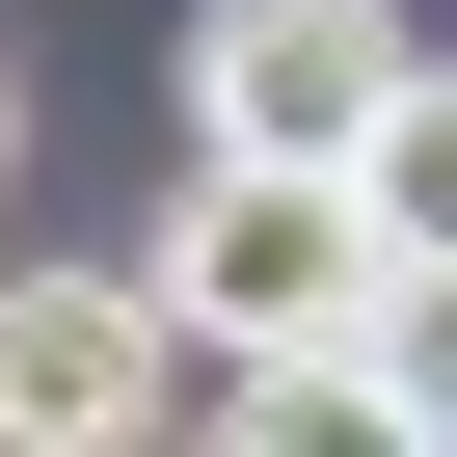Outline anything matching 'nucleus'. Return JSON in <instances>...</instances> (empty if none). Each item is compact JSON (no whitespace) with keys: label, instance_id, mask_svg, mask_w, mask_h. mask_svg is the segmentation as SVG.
Returning a JSON list of instances; mask_svg holds the SVG:
<instances>
[{"label":"nucleus","instance_id":"2","mask_svg":"<svg viewBox=\"0 0 457 457\" xmlns=\"http://www.w3.org/2000/svg\"><path fill=\"white\" fill-rule=\"evenodd\" d=\"M403 81H430L403 0H215L188 28V162H377Z\"/></svg>","mask_w":457,"mask_h":457},{"label":"nucleus","instance_id":"5","mask_svg":"<svg viewBox=\"0 0 457 457\" xmlns=\"http://www.w3.org/2000/svg\"><path fill=\"white\" fill-rule=\"evenodd\" d=\"M377 215H403V270H430V243H457V54H430V81H403V108H377Z\"/></svg>","mask_w":457,"mask_h":457},{"label":"nucleus","instance_id":"3","mask_svg":"<svg viewBox=\"0 0 457 457\" xmlns=\"http://www.w3.org/2000/svg\"><path fill=\"white\" fill-rule=\"evenodd\" d=\"M162 430H188L162 270H0V457H162Z\"/></svg>","mask_w":457,"mask_h":457},{"label":"nucleus","instance_id":"6","mask_svg":"<svg viewBox=\"0 0 457 457\" xmlns=\"http://www.w3.org/2000/svg\"><path fill=\"white\" fill-rule=\"evenodd\" d=\"M377 350H403V403H430V430H457V243H430V270H403V296H377Z\"/></svg>","mask_w":457,"mask_h":457},{"label":"nucleus","instance_id":"1","mask_svg":"<svg viewBox=\"0 0 457 457\" xmlns=\"http://www.w3.org/2000/svg\"><path fill=\"white\" fill-rule=\"evenodd\" d=\"M135 270L188 296L215 377H243V350H350L403 296V215H377V162H188V215H162Z\"/></svg>","mask_w":457,"mask_h":457},{"label":"nucleus","instance_id":"7","mask_svg":"<svg viewBox=\"0 0 457 457\" xmlns=\"http://www.w3.org/2000/svg\"><path fill=\"white\" fill-rule=\"evenodd\" d=\"M0 162H28V81H0Z\"/></svg>","mask_w":457,"mask_h":457},{"label":"nucleus","instance_id":"4","mask_svg":"<svg viewBox=\"0 0 457 457\" xmlns=\"http://www.w3.org/2000/svg\"><path fill=\"white\" fill-rule=\"evenodd\" d=\"M215 457H457V430H430V403H403V350L350 323V350H243Z\"/></svg>","mask_w":457,"mask_h":457}]
</instances>
